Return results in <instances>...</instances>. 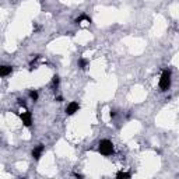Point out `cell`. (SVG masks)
<instances>
[{"instance_id":"obj_1","label":"cell","mask_w":179,"mask_h":179,"mask_svg":"<svg viewBox=\"0 0 179 179\" xmlns=\"http://www.w3.org/2000/svg\"><path fill=\"white\" fill-rule=\"evenodd\" d=\"M171 85V71L169 70H164L161 74L160 78V88L161 91H166Z\"/></svg>"},{"instance_id":"obj_2","label":"cell","mask_w":179,"mask_h":179,"mask_svg":"<svg viewBox=\"0 0 179 179\" xmlns=\"http://www.w3.org/2000/svg\"><path fill=\"white\" fill-rule=\"evenodd\" d=\"M99 153L104 155H111L113 153V144L109 140H101L99 141Z\"/></svg>"},{"instance_id":"obj_3","label":"cell","mask_w":179,"mask_h":179,"mask_svg":"<svg viewBox=\"0 0 179 179\" xmlns=\"http://www.w3.org/2000/svg\"><path fill=\"white\" fill-rule=\"evenodd\" d=\"M78 109H80V105H78V104L70 102L67 105V108H66V113H67V115H73V113H76Z\"/></svg>"},{"instance_id":"obj_4","label":"cell","mask_w":179,"mask_h":179,"mask_svg":"<svg viewBox=\"0 0 179 179\" xmlns=\"http://www.w3.org/2000/svg\"><path fill=\"white\" fill-rule=\"evenodd\" d=\"M21 121H23V123H24L25 126H31L32 125L31 112H24V113H21Z\"/></svg>"},{"instance_id":"obj_5","label":"cell","mask_w":179,"mask_h":179,"mask_svg":"<svg viewBox=\"0 0 179 179\" xmlns=\"http://www.w3.org/2000/svg\"><path fill=\"white\" fill-rule=\"evenodd\" d=\"M42 153H44V146H42V144H39L37 148H34V150H32V157H34L35 160H39Z\"/></svg>"},{"instance_id":"obj_6","label":"cell","mask_w":179,"mask_h":179,"mask_svg":"<svg viewBox=\"0 0 179 179\" xmlns=\"http://www.w3.org/2000/svg\"><path fill=\"white\" fill-rule=\"evenodd\" d=\"M11 71H13V67H11V66H3V67L0 69V76L6 77L7 74H10Z\"/></svg>"},{"instance_id":"obj_7","label":"cell","mask_w":179,"mask_h":179,"mask_svg":"<svg viewBox=\"0 0 179 179\" xmlns=\"http://www.w3.org/2000/svg\"><path fill=\"white\" fill-rule=\"evenodd\" d=\"M116 178H118V179H122V178H130V173L121 171V172H118V173H116Z\"/></svg>"},{"instance_id":"obj_8","label":"cell","mask_w":179,"mask_h":179,"mask_svg":"<svg viewBox=\"0 0 179 179\" xmlns=\"http://www.w3.org/2000/svg\"><path fill=\"white\" fill-rule=\"evenodd\" d=\"M83 20H85V21H88V23H91V18H90V17H87L85 14H81V16H80V17H78V18L76 20V23H81Z\"/></svg>"},{"instance_id":"obj_9","label":"cell","mask_w":179,"mask_h":179,"mask_svg":"<svg viewBox=\"0 0 179 179\" xmlns=\"http://www.w3.org/2000/svg\"><path fill=\"white\" fill-rule=\"evenodd\" d=\"M87 63H88V62H87V60H85V59H81V60H80V62H78V66H80V69H85V67H87Z\"/></svg>"},{"instance_id":"obj_10","label":"cell","mask_w":179,"mask_h":179,"mask_svg":"<svg viewBox=\"0 0 179 179\" xmlns=\"http://www.w3.org/2000/svg\"><path fill=\"white\" fill-rule=\"evenodd\" d=\"M30 97H31L34 101H37V99H38V92H37V91H31V92H30Z\"/></svg>"},{"instance_id":"obj_11","label":"cell","mask_w":179,"mask_h":179,"mask_svg":"<svg viewBox=\"0 0 179 179\" xmlns=\"http://www.w3.org/2000/svg\"><path fill=\"white\" fill-rule=\"evenodd\" d=\"M52 84H53V87H55V88H56V87L59 85V77L58 76L53 77V80H52Z\"/></svg>"},{"instance_id":"obj_12","label":"cell","mask_w":179,"mask_h":179,"mask_svg":"<svg viewBox=\"0 0 179 179\" xmlns=\"http://www.w3.org/2000/svg\"><path fill=\"white\" fill-rule=\"evenodd\" d=\"M18 104H20V106H25V102L23 99H18Z\"/></svg>"},{"instance_id":"obj_13","label":"cell","mask_w":179,"mask_h":179,"mask_svg":"<svg viewBox=\"0 0 179 179\" xmlns=\"http://www.w3.org/2000/svg\"><path fill=\"white\" fill-rule=\"evenodd\" d=\"M56 101H58V102H62V101H63V98H62V97H58V98H56Z\"/></svg>"},{"instance_id":"obj_14","label":"cell","mask_w":179,"mask_h":179,"mask_svg":"<svg viewBox=\"0 0 179 179\" xmlns=\"http://www.w3.org/2000/svg\"><path fill=\"white\" fill-rule=\"evenodd\" d=\"M115 115H116L115 112H113V111H111V118H115Z\"/></svg>"}]
</instances>
